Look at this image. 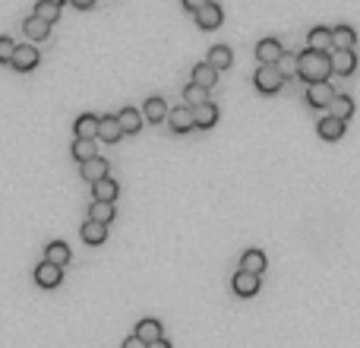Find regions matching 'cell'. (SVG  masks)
<instances>
[{
	"label": "cell",
	"instance_id": "5b68a950",
	"mask_svg": "<svg viewBox=\"0 0 360 348\" xmlns=\"http://www.w3.org/2000/svg\"><path fill=\"white\" fill-rule=\"evenodd\" d=\"M335 99V89L329 79H320V83H310L307 86V101L313 108H329V101Z\"/></svg>",
	"mask_w": 360,
	"mask_h": 348
},
{
	"label": "cell",
	"instance_id": "f1b7e54d",
	"mask_svg": "<svg viewBox=\"0 0 360 348\" xmlns=\"http://www.w3.org/2000/svg\"><path fill=\"white\" fill-rule=\"evenodd\" d=\"M307 42H310L313 51H329L332 48V29H310Z\"/></svg>",
	"mask_w": 360,
	"mask_h": 348
},
{
	"label": "cell",
	"instance_id": "ffe728a7",
	"mask_svg": "<svg viewBox=\"0 0 360 348\" xmlns=\"http://www.w3.org/2000/svg\"><path fill=\"white\" fill-rule=\"evenodd\" d=\"M240 269H244V273H253V275H262L266 273V253H262V250H246L244 257H240Z\"/></svg>",
	"mask_w": 360,
	"mask_h": 348
},
{
	"label": "cell",
	"instance_id": "4316f807",
	"mask_svg": "<svg viewBox=\"0 0 360 348\" xmlns=\"http://www.w3.org/2000/svg\"><path fill=\"white\" fill-rule=\"evenodd\" d=\"M89 219H95V222L101 225H111L114 222V203H101V199H95L89 206Z\"/></svg>",
	"mask_w": 360,
	"mask_h": 348
},
{
	"label": "cell",
	"instance_id": "8d00e7d4",
	"mask_svg": "<svg viewBox=\"0 0 360 348\" xmlns=\"http://www.w3.org/2000/svg\"><path fill=\"white\" fill-rule=\"evenodd\" d=\"M70 7H76V10H89V7H95V0H66Z\"/></svg>",
	"mask_w": 360,
	"mask_h": 348
},
{
	"label": "cell",
	"instance_id": "d6a6232c",
	"mask_svg": "<svg viewBox=\"0 0 360 348\" xmlns=\"http://www.w3.org/2000/svg\"><path fill=\"white\" fill-rule=\"evenodd\" d=\"M275 66H279V70H281V76H291V73H297V58H294V54H287V51H285V54H281V58H279V64H275Z\"/></svg>",
	"mask_w": 360,
	"mask_h": 348
},
{
	"label": "cell",
	"instance_id": "277c9868",
	"mask_svg": "<svg viewBox=\"0 0 360 348\" xmlns=\"http://www.w3.org/2000/svg\"><path fill=\"white\" fill-rule=\"evenodd\" d=\"M35 282L41 285V288H57L60 282H64V266H54V263H38L35 266Z\"/></svg>",
	"mask_w": 360,
	"mask_h": 348
},
{
	"label": "cell",
	"instance_id": "e575fe53",
	"mask_svg": "<svg viewBox=\"0 0 360 348\" xmlns=\"http://www.w3.org/2000/svg\"><path fill=\"white\" fill-rule=\"evenodd\" d=\"M205 3H212V0H183V7H187L190 13H196V10H203Z\"/></svg>",
	"mask_w": 360,
	"mask_h": 348
},
{
	"label": "cell",
	"instance_id": "6da1fadb",
	"mask_svg": "<svg viewBox=\"0 0 360 348\" xmlns=\"http://www.w3.org/2000/svg\"><path fill=\"white\" fill-rule=\"evenodd\" d=\"M332 73V58H329L326 51H313L307 48L303 54H297V76L310 83H320V79H329Z\"/></svg>",
	"mask_w": 360,
	"mask_h": 348
},
{
	"label": "cell",
	"instance_id": "f546056e",
	"mask_svg": "<svg viewBox=\"0 0 360 348\" xmlns=\"http://www.w3.org/2000/svg\"><path fill=\"white\" fill-rule=\"evenodd\" d=\"M136 336H140L142 342H155V339H164L162 336V323H158V320H142L140 326H136Z\"/></svg>",
	"mask_w": 360,
	"mask_h": 348
},
{
	"label": "cell",
	"instance_id": "ba28073f",
	"mask_svg": "<svg viewBox=\"0 0 360 348\" xmlns=\"http://www.w3.org/2000/svg\"><path fill=\"white\" fill-rule=\"evenodd\" d=\"M168 124L174 133H187L193 130V108L190 105H177V108L168 111Z\"/></svg>",
	"mask_w": 360,
	"mask_h": 348
},
{
	"label": "cell",
	"instance_id": "603a6c76",
	"mask_svg": "<svg viewBox=\"0 0 360 348\" xmlns=\"http://www.w3.org/2000/svg\"><path fill=\"white\" fill-rule=\"evenodd\" d=\"M193 83L203 86V89H212V86L218 83V70H215L212 64H196L193 66Z\"/></svg>",
	"mask_w": 360,
	"mask_h": 348
},
{
	"label": "cell",
	"instance_id": "8992f818",
	"mask_svg": "<svg viewBox=\"0 0 360 348\" xmlns=\"http://www.w3.org/2000/svg\"><path fill=\"white\" fill-rule=\"evenodd\" d=\"M231 288H234V295H237V298H253L256 291H259V275L237 269V275H234V282H231Z\"/></svg>",
	"mask_w": 360,
	"mask_h": 348
},
{
	"label": "cell",
	"instance_id": "1f68e13d",
	"mask_svg": "<svg viewBox=\"0 0 360 348\" xmlns=\"http://www.w3.org/2000/svg\"><path fill=\"white\" fill-rule=\"evenodd\" d=\"M183 101H187V105H203V101H209V89L190 83L187 89H183Z\"/></svg>",
	"mask_w": 360,
	"mask_h": 348
},
{
	"label": "cell",
	"instance_id": "d590c367",
	"mask_svg": "<svg viewBox=\"0 0 360 348\" xmlns=\"http://www.w3.org/2000/svg\"><path fill=\"white\" fill-rule=\"evenodd\" d=\"M123 348H146V342H142L140 336H136V332H133L130 339H123Z\"/></svg>",
	"mask_w": 360,
	"mask_h": 348
},
{
	"label": "cell",
	"instance_id": "3957f363",
	"mask_svg": "<svg viewBox=\"0 0 360 348\" xmlns=\"http://www.w3.org/2000/svg\"><path fill=\"white\" fill-rule=\"evenodd\" d=\"M38 60H41L38 48H32V45H23V48H19V45H16L13 58H10V66H13L16 73H29V70L38 66Z\"/></svg>",
	"mask_w": 360,
	"mask_h": 348
},
{
	"label": "cell",
	"instance_id": "e0dca14e",
	"mask_svg": "<svg viewBox=\"0 0 360 348\" xmlns=\"http://www.w3.org/2000/svg\"><path fill=\"white\" fill-rule=\"evenodd\" d=\"M354 70H357V58H354V51H335V54H332V73L351 76Z\"/></svg>",
	"mask_w": 360,
	"mask_h": 348
},
{
	"label": "cell",
	"instance_id": "836d02e7",
	"mask_svg": "<svg viewBox=\"0 0 360 348\" xmlns=\"http://www.w3.org/2000/svg\"><path fill=\"white\" fill-rule=\"evenodd\" d=\"M13 51H16V42H13V38H7V35H0V64H10Z\"/></svg>",
	"mask_w": 360,
	"mask_h": 348
},
{
	"label": "cell",
	"instance_id": "7c38bea8",
	"mask_svg": "<svg viewBox=\"0 0 360 348\" xmlns=\"http://www.w3.org/2000/svg\"><path fill=\"white\" fill-rule=\"evenodd\" d=\"M120 136H123V130H120V124H117V114H114V117H111V114L99 117V140H101V142L114 146Z\"/></svg>",
	"mask_w": 360,
	"mask_h": 348
},
{
	"label": "cell",
	"instance_id": "9c48e42d",
	"mask_svg": "<svg viewBox=\"0 0 360 348\" xmlns=\"http://www.w3.org/2000/svg\"><path fill=\"white\" fill-rule=\"evenodd\" d=\"M193 16H196V25H199V29H218L221 19H224V13H221L218 3H205V7L196 10Z\"/></svg>",
	"mask_w": 360,
	"mask_h": 348
},
{
	"label": "cell",
	"instance_id": "5bb4252c",
	"mask_svg": "<svg viewBox=\"0 0 360 348\" xmlns=\"http://www.w3.org/2000/svg\"><path fill=\"white\" fill-rule=\"evenodd\" d=\"M79 174H82V181H101V177H107V162L101 156L89 158V162H79Z\"/></svg>",
	"mask_w": 360,
	"mask_h": 348
},
{
	"label": "cell",
	"instance_id": "7a4b0ae2",
	"mask_svg": "<svg viewBox=\"0 0 360 348\" xmlns=\"http://www.w3.org/2000/svg\"><path fill=\"white\" fill-rule=\"evenodd\" d=\"M253 79H256V89H259L262 95H275V92L285 86V76H281V70L275 64H259Z\"/></svg>",
	"mask_w": 360,
	"mask_h": 348
},
{
	"label": "cell",
	"instance_id": "cb8c5ba5",
	"mask_svg": "<svg viewBox=\"0 0 360 348\" xmlns=\"http://www.w3.org/2000/svg\"><path fill=\"white\" fill-rule=\"evenodd\" d=\"M205 64H212L215 70L221 73V70H228V66L234 64V54H231L228 45H215V48L209 51V60H205Z\"/></svg>",
	"mask_w": 360,
	"mask_h": 348
},
{
	"label": "cell",
	"instance_id": "30bf717a",
	"mask_svg": "<svg viewBox=\"0 0 360 348\" xmlns=\"http://www.w3.org/2000/svg\"><path fill=\"white\" fill-rule=\"evenodd\" d=\"M316 133H320L326 142H338L344 136V121H338V117H322L320 124H316Z\"/></svg>",
	"mask_w": 360,
	"mask_h": 348
},
{
	"label": "cell",
	"instance_id": "44dd1931",
	"mask_svg": "<svg viewBox=\"0 0 360 348\" xmlns=\"http://www.w3.org/2000/svg\"><path fill=\"white\" fill-rule=\"evenodd\" d=\"M60 10H64L60 0H38V3H35V16L44 19L48 25H54L60 19Z\"/></svg>",
	"mask_w": 360,
	"mask_h": 348
},
{
	"label": "cell",
	"instance_id": "74e56055",
	"mask_svg": "<svg viewBox=\"0 0 360 348\" xmlns=\"http://www.w3.org/2000/svg\"><path fill=\"white\" fill-rule=\"evenodd\" d=\"M146 348H171V342H164V339H155V342H149Z\"/></svg>",
	"mask_w": 360,
	"mask_h": 348
},
{
	"label": "cell",
	"instance_id": "4dcf8cb0",
	"mask_svg": "<svg viewBox=\"0 0 360 348\" xmlns=\"http://www.w3.org/2000/svg\"><path fill=\"white\" fill-rule=\"evenodd\" d=\"M99 156V149H95V140H79L76 136L73 140V158L76 162H89V158Z\"/></svg>",
	"mask_w": 360,
	"mask_h": 348
},
{
	"label": "cell",
	"instance_id": "83f0119b",
	"mask_svg": "<svg viewBox=\"0 0 360 348\" xmlns=\"http://www.w3.org/2000/svg\"><path fill=\"white\" fill-rule=\"evenodd\" d=\"M329 108H332V117L348 121V117L354 114V99H348V95H335V99L329 101Z\"/></svg>",
	"mask_w": 360,
	"mask_h": 348
},
{
	"label": "cell",
	"instance_id": "d6986e66",
	"mask_svg": "<svg viewBox=\"0 0 360 348\" xmlns=\"http://www.w3.org/2000/svg\"><path fill=\"white\" fill-rule=\"evenodd\" d=\"M23 32L29 35L32 42H44V38H48V32H51V25L32 13V16H25V19H23Z\"/></svg>",
	"mask_w": 360,
	"mask_h": 348
},
{
	"label": "cell",
	"instance_id": "7402d4cb",
	"mask_svg": "<svg viewBox=\"0 0 360 348\" xmlns=\"http://www.w3.org/2000/svg\"><path fill=\"white\" fill-rule=\"evenodd\" d=\"M73 130H76V136H79V140H95V136H99V117H95V114L76 117Z\"/></svg>",
	"mask_w": 360,
	"mask_h": 348
},
{
	"label": "cell",
	"instance_id": "4fadbf2b",
	"mask_svg": "<svg viewBox=\"0 0 360 348\" xmlns=\"http://www.w3.org/2000/svg\"><path fill=\"white\" fill-rule=\"evenodd\" d=\"M142 117H146L149 124H162V121H168V101L158 99V95L146 99V105H142Z\"/></svg>",
	"mask_w": 360,
	"mask_h": 348
},
{
	"label": "cell",
	"instance_id": "ac0fdd59",
	"mask_svg": "<svg viewBox=\"0 0 360 348\" xmlns=\"http://www.w3.org/2000/svg\"><path fill=\"white\" fill-rule=\"evenodd\" d=\"M354 45H357V32H354L351 25L332 29V48L335 51H354Z\"/></svg>",
	"mask_w": 360,
	"mask_h": 348
},
{
	"label": "cell",
	"instance_id": "d4e9b609",
	"mask_svg": "<svg viewBox=\"0 0 360 348\" xmlns=\"http://www.w3.org/2000/svg\"><path fill=\"white\" fill-rule=\"evenodd\" d=\"M44 260L54 266H66L73 260V253H70V247H66L64 240H54V244H48V250H44Z\"/></svg>",
	"mask_w": 360,
	"mask_h": 348
},
{
	"label": "cell",
	"instance_id": "52a82bcc",
	"mask_svg": "<svg viewBox=\"0 0 360 348\" xmlns=\"http://www.w3.org/2000/svg\"><path fill=\"white\" fill-rule=\"evenodd\" d=\"M190 108H193V127H199V130H212L215 121H218V108H215L212 101L190 105Z\"/></svg>",
	"mask_w": 360,
	"mask_h": 348
},
{
	"label": "cell",
	"instance_id": "484cf974",
	"mask_svg": "<svg viewBox=\"0 0 360 348\" xmlns=\"http://www.w3.org/2000/svg\"><path fill=\"white\" fill-rule=\"evenodd\" d=\"M117 124H120L123 133H140L142 130V114L136 108H123L117 114Z\"/></svg>",
	"mask_w": 360,
	"mask_h": 348
},
{
	"label": "cell",
	"instance_id": "8fae6325",
	"mask_svg": "<svg viewBox=\"0 0 360 348\" xmlns=\"http://www.w3.org/2000/svg\"><path fill=\"white\" fill-rule=\"evenodd\" d=\"M79 234H82V240H86V244L99 247V244H105V240H107V225L95 222V219H86V225L79 228Z\"/></svg>",
	"mask_w": 360,
	"mask_h": 348
},
{
	"label": "cell",
	"instance_id": "9a60e30c",
	"mask_svg": "<svg viewBox=\"0 0 360 348\" xmlns=\"http://www.w3.org/2000/svg\"><path fill=\"white\" fill-rule=\"evenodd\" d=\"M281 54H285V48H281V42H275V38H262V42L256 45V58H259V64H279Z\"/></svg>",
	"mask_w": 360,
	"mask_h": 348
},
{
	"label": "cell",
	"instance_id": "2e32d148",
	"mask_svg": "<svg viewBox=\"0 0 360 348\" xmlns=\"http://www.w3.org/2000/svg\"><path fill=\"white\" fill-rule=\"evenodd\" d=\"M120 187L111 177H101V181H92V199H101V203H114Z\"/></svg>",
	"mask_w": 360,
	"mask_h": 348
}]
</instances>
